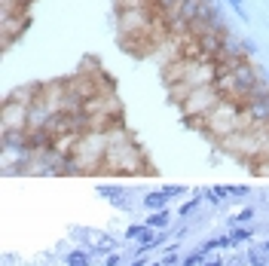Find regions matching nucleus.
<instances>
[{"label": "nucleus", "instance_id": "f257e3e1", "mask_svg": "<svg viewBox=\"0 0 269 266\" xmlns=\"http://www.w3.org/2000/svg\"><path fill=\"white\" fill-rule=\"evenodd\" d=\"M242 120H245V113H239L233 104H223V101L208 113V126H211L217 135H233V132H239Z\"/></svg>", "mask_w": 269, "mask_h": 266}, {"label": "nucleus", "instance_id": "f03ea898", "mask_svg": "<svg viewBox=\"0 0 269 266\" xmlns=\"http://www.w3.org/2000/svg\"><path fill=\"white\" fill-rule=\"evenodd\" d=\"M129 236H135L138 242H141V248H147V245H156V236H153V226H132L129 230Z\"/></svg>", "mask_w": 269, "mask_h": 266}, {"label": "nucleus", "instance_id": "7ed1b4c3", "mask_svg": "<svg viewBox=\"0 0 269 266\" xmlns=\"http://www.w3.org/2000/svg\"><path fill=\"white\" fill-rule=\"evenodd\" d=\"M168 202V196L162 193V190H159V193H150V196H144V208H159V205H165Z\"/></svg>", "mask_w": 269, "mask_h": 266}, {"label": "nucleus", "instance_id": "20e7f679", "mask_svg": "<svg viewBox=\"0 0 269 266\" xmlns=\"http://www.w3.org/2000/svg\"><path fill=\"white\" fill-rule=\"evenodd\" d=\"M67 266H89L86 251H70V254H67Z\"/></svg>", "mask_w": 269, "mask_h": 266}, {"label": "nucleus", "instance_id": "39448f33", "mask_svg": "<svg viewBox=\"0 0 269 266\" xmlns=\"http://www.w3.org/2000/svg\"><path fill=\"white\" fill-rule=\"evenodd\" d=\"M168 223V211H156L153 217H147V226H165Z\"/></svg>", "mask_w": 269, "mask_h": 266}, {"label": "nucleus", "instance_id": "423d86ee", "mask_svg": "<svg viewBox=\"0 0 269 266\" xmlns=\"http://www.w3.org/2000/svg\"><path fill=\"white\" fill-rule=\"evenodd\" d=\"M202 257H205L202 251H196V254H190V257H184V266H199V263H202Z\"/></svg>", "mask_w": 269, "mask_h": 266}, {"label": "nucleus", "instance_id": "0eeeda50", "mask_svg": "<svg viewBox=\"0 0 269 266\" xmlns=\"http://www.w3.org/2000/svg\"><path fill=\"white\" fill-rule=\"evenodd\" d=\"M248 239H251L248 230H233V236H229V242H248Z\"/></svg>", "mask_w": 269, "mask_h": 266}, {"label": "nucleus", "instance_id": "6e6552de", "mask_svg": "<svg viewBox=\"0 0 269 266\" xmlns=\"http://www.w3.org/2000/svg\"><path fill=\"white\" fill-rule=\"evenodd\" d=\"M248 257H251V263H254V266H266V260H263V251H260V248H254Z\"/></svg>", "mask_w": 269, "mask_h": 266}, {"label": "nucleus", "instance_id": "1a4fd4ad", "mask_svg": "<svg viewBox=\"0 0 269 266\" xmlns=\"http://www.w3.org/2000/svg\"><path fill=\"white\" fill-rule=\"evenodd\" d=\"M199 208V199L193 196V199H190V202H184V208H181V214H190V211H196Z\"/></svg>", "mask_w": 269, "mask_h": 266}, {"label": "nucleus", "instance_id": "9d476101", "mask_svg": "<svg viewBox=\"0 0 269 266\" xmlns=\"http://www.w3.org/2000/svg\"><path fill=\"white\" fill-rule=\"evenodd\" d=\"M223 196H229V190L226 187H217V190H211V199L217 202V199H223Z\"/></svg>", "mask_w": 269, "mask_h": 266}, {"label": "nucleus", "instance_id": "9b49d317", "mask_svg": "<svg viewBox=\"0 0 269 266\" xmlns=\"http://www.w3.org/2000/svg\"><path fill=\"white\" fill-rule=\"evenodd\" d=\"M205 266H223V260L217 257V260H205Z\"/></svg>", "mask_w": 269, "mask_h": 266}]
</instances>
